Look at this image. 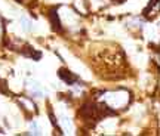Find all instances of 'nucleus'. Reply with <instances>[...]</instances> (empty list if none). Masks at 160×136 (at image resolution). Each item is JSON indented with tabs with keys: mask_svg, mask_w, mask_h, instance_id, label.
<instances>
[{
	"mask_svg": "<svg viewBox=\"0 0 160 136\" xmlns=\"http://www.w3.org/2000/svg\"><path fill=\"white\" fill-rule=\"evenodd\" d=\"M59 77H61L64 81H67L68 85H73L76 80H77L76 75H71V74H70L68 71H65V70H61V71H59Z\"/></svg>",
	"mask_w": 160,
	"mask_h": 136,
	"instance_id": "obj_1",
	"label": "nucleus"
},
{
	"mask_svg": "<svg viewBox=\"0 0 160 136\" xmlns=\"http://www.w3.org/2000/svg\"><path fill=\"white\" fill-rule=\"evenodd\" d=\"M51 17H52V24H53V27H57V30H61V22H59V19H58L57 9H55V11H52Z\"/></svg>",
	"mask_w": 160,
	"mask_h": 136,
	"instance_id": "obj_2",
	"label": "nucleus"
},
{
	"mask_svg": "<svg viewBox=\"0 0 160 136\" xmlns=\"http://www.w3.org/2000/svg\"><path fill=\"white\" fill-rule=\"evenodd\" d=\"M21 24H22V28L25 31H30L31 30V22H30L27 18H21Z\"/></svg>",
	"mask_w": 160,
	"mask_h": 136,
	"instance_id": "obj_3",
	"label": "nucleus"
},
{
	"mask_svg": "<svg viewBox=\"0 0 160 136\" xmlns=\"http://www.w3.org/2000/svg\"><path fill=\"white\" fill-rule=\"evenodd\" d=\"M31 129H33V132H31V133H34V135H37V133H40V132H39V127H37V124H36L34 121L31 123Z\"/></svg>",
	"mask_w": 160,
	"mask_h": 136,
	"instance_id": "obj_4",
	"label": "nucleus"
}]
</instances>
